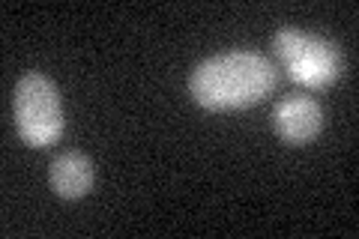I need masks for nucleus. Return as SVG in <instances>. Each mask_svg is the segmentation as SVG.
<instances>
[{"label": "nucleus", "instance_id": "nucleus-1", "mask_svg": "<svg viewBox=\"0 0 359 239\" xmlns=\"http://www.w3.org/2000/svg\"><path fill=\"white\" fill-rule=\"evenodd\" d=\"M278 84L273 60L255 51H228L198 63L189 75V93L207 111H240L264 102Z\"/></svg>", "mask_w": 359, "mask_h": 239}, {"label": "nucleus", "instance_id": "nucleus-2", "mask_svg": "<svg viewBox=\"0 0 359 239\" xmlns=\"http://www.w3.org/2000/svg\"><path fill=\"white\" fill-rule=\"evenodd\" d=\"M273 51L290 81L309 90L330 87L344 69L341 51L330 39L311 36V33H302L294 27L273 33Z\"/></svg>", "mask_w": 359, "mask_h": 239}, {"label": "nucleus", "instance_id": "nucleus-3", "mask_svg": "<svg viewBox=\"0 0 359 239\" xmlns=\"http://www.w3.org/2000/svg\"><path fill=\"white\" fill-rule=\"evenodd\" d=\"M15 129L30 146H51L63 135L60 96L42 72H27L15 84L13 96Z\"/></svg>", "mask_w": 359, "mask_h": 239}, {"label": "nucleus", "instance_id": "nucleus-4", "mask_svg": "<svg viewBox=\"0 0 359 239\" xmlns=\"http://www.w3.org/2000/svg\"><path fill=\"white\" fill-rule=\"evenodd\" d=\"M273 129L290 146L309 144L323 129V108L311 96H302V93L285 96L273 108Z\"/></svg>", "mask_w": 359, "mask_h": 239}, {"label": "nucleus", "instance_id": "nucleus-5", "mask_svg": "<svg viewBox=\"0 0 359 239\" xmlns=\"http://www.w3.org/2000/svg\"><path fill=\"white\" fill-rule=\"evenodd\" d=\"M48 179H51V189L60 198L66 200L84 198L93 189V162L84 153H63L51 162Z\"/></svg>", "mask_w": 359, "mask_h": 239}]
</instances>
